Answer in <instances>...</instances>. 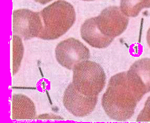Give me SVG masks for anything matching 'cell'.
Instances as JSON below:
<instances>
[{
	"label": "cell",
	"mask_w": 150,
	"mask_h": 123,
	"mask_svg": "<svg viewBox=\"0 0 150 123\" xmlns=\"http://www.w3.org/2000/svg\"><path fill=\"white\" fill-rule=\"evenodd\" d=\"M95 20L100 32L105 36L113 38L121 35L129 23L128 17L116 6L105 8L96 17Z\"/></svg>",
	"instance_id": "8992f818"
},
{
	"label": "cell",
	"mask_w": 150,
	"mask_h": 123,
	"mask_svg": "<svg viewBox=\"0 0 150 123\" xmlns=\"http://www.w3.org/2000/svg\"><path fill=\"white\" fill-rule=\"evenodd\" d=\"M82 1H94V0H82Z\"/></svg>",
	"instance_id": "2e32d148"
},
{
	"label": "cell",
	"mask_w": 150,
	"mask_h": 123,
	"mask_svg": "<svg viewBox=\"0 0 150 123\" xmlns=\"http://www.w3.org/2000/svg\"><path fill=\"white\" fill-rule=\"evenodd\" d=\"M127 72L144 94L150 92V59L143 58L135 61Z\"/></svg>",
	"instance_id": "9c48e42d"
},
{
	"label": "cell",
	"mask_w": 150,
	"mask_h": 123,
	"mask_svg": "<svg viewBox=\"0 0 150 123\" xmlns=\"http://www.w3.org/2000/svg\"><path fill=\"white\" fill-rule=\"evenodd\" d=\"M24 54L22 39L18 35L13 36V74L14 75L20 67Z\"/></svg>",
	"instance_id": "7c38bea8"
},
{
	"label": "cell",
	"mask_w": 150,
	"mask_h": 123,
	"mask_svg": "<svg viewBox=\"0 0 150 123\" xmlns=\"http://www.w3.org/2000/svg\"><path fill=\"white\" fill-rule=\"evenodd\" d=\"M146 41L148 42V45L150 48V28L148 30V32H147V36H146Z\"/></svg>",
	"instance_id": "9a60e30c"
},
{
	"label": "cell",
	"mask_w": 150,
	"mask_h": 123,
	"mask_svg": "<svg viewBox=\"0 0 150 123\" xmlns=\"http://www.w3.org/2000/svg\"><path fill=\"white\" fill-rule=\"evenodd\" d=\"M97 96H85L75 88L73 83L65 90L63 104L65 108L76 117H83L87 116L95 108Z\"/></svg>",
	"instance_id": "52a82bcc"
},
{
	"label": "cell",
	"mask_w": 150,
	"mask_h": 123,
	"mask_svg": "<svg viewBox=\"0 0 150 123\" xmlns=\"http://www.w3.org/2000/svg\"><path fill=\"white\" fill-rule=\"evenodd\" d=\"M43 29L38 38L55 40L67 32L76 20L73 5L64 0H58L44 8L40 12Z\"/></svg>",
	"instance_id": "7a4b0ae2"
},
{
	"label": "cell",
	"mask_w": 150,
	"mask_h": 123,
	"mask_svg": "<svg viewBox=\"0 0 150 123\" xmlns=\"http://www.w3.org/2000/svg\"><path fill=\"white\" fill-rule=\"evenodd\" d=\"M144 94L128 76L122 72L111 77L102 98V106L110 118L119 122L130 119Z\"/></svg>",
	"instance_id": "6da1fadb"
},
{
	"label": "cell",
	"mask_w": 150,
	"mask_h": 123,
	"mask_svg": "<svg viewBox=\"0 0 150 123\" xmlns=\"http://www.w3.org/2000/svg\"><path fill=\"white\" fill-rule=\"evenodd\" d=\"M40 12L28 9L15 10L13 13V32L24 40L38 37L43 29Z\"/></svg>",
	"instance_id": "5b68a950"
},
{
	"label": "cell",
	"mask_w": 150,
	"mask_h": 123,
	"mask_svg": "<svg viewBox=\"0 0 150 123\" xmlns=\"http://www.w3.org/2000/svg\"><path fill=\"white\" fill-rule=\"evenodd\" d=\"M34 1H35L36 2L38 3H40L41 4H46L50 2L51 1H52L53 0H34Z\"/></svg>",
	"instance_id": "5bb4252c"
},
{
	"label": "cell",
	"mask_w": 150,
	"mask_h": 123,
	"mask_svg": "<svg viewBox=\"0 0 150 123\" xmlns=\"http://www.w3.org/2000/svg\"><path fill=\"white\" fill-rule=\"evenodd\" d=\"M120 8L127 17H135L143 8H150V0H121Z\"/></svg>",
	"instance_id": "8fae6325"
},
{
	"label": "cell",
	"mask_w": 150,
	"mask_h": 123,
	"mask_svg": "<svg viewBox=\"0 0 150 123\" xmlns=\"http://www.w3.org/2000/svg\"><path fill=\"white\" fill-rule=\"evenodd\" d=\"M106 76L101 65L94 62L85 61L73 69V84L83 94L97 96L105 86Z\"/></svg>",
	"instance_id": "3957f363"
},
{
	"label": "cell",
	"mask_w": 150,
	"mask_h": 123,
	"mask_svg": "<svg viewBox=\"0 0 150 123\" xmlns=\"http://www.w3.org/2000/svg\"><path fill=\"white\" fill-rule=\"evenodd\" d=\"M13 120H32L36 116L35 104L30 99L21 94H14L12 101Z\"/></svg>",
	"instance_id": "30bf717a"
},
{
	"label": "cell",
	"mask_w": 150,
	"mask_h": 123,
	"mask_svg": "<svg viewBox=\"0 0 150 123\" xmlns=\"http://www.w3.org/2000/svg\"><path fill=\"white\" fill-rule=\"evenodd\" d=\"M137 122H150V96L145 102L144 107L139 114Z\"/></svg>",
	"instance_id": "4fadbf2b"
},
{
	"label": "cell",
	"mask_w": 150,
	"mask_h": 123,
	"mask_svg": "<svg viewBox=\"0 0 150 123\" xmlns=\"http://www.w3.org/2000/svg\"><path fill=\"white\" fill-rule=\"evenodd\" d=\"M80 33L83 39L95 48H105L114 40L113 38L105 36L100 32L96 24L95 17L86 20L81 27Z\"/></svg>",
	"instance_id": "ba28073f"
},
{
	"label": "cell",
	"mask_w": 150,
	"mask_h": 123,
	"mask_svg": "<svg viewBox=\"0 0 150 123\" xmlns=\"http://www.w3.org/2000/svg\"><path fill=\"white\" fill-rule=\"evenodd\" d=\"M56 58L59 64L68 69L90 59L89 50L79 40L70 38L61 41L55 49Z\"/></svg>",
	"instance_id": "277c9868"
}]
</instances>
